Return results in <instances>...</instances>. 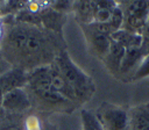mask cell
<instances>
[{
  "instance_id": "cell-19",
  "label": "cell",
  "mask_w": 149,
  "mask_h": 130,
  "mask_svg": "<svg viewBox=\"0 0 149 130\" xmlns=\"http://www.w3.org/2000/svg\"><path fill=\"white\" fill-rule=\"evenodd\" d=\"M10 67H12V66L9 65L8 62H6L5 59H1V60H0V77H1L3 73H6Z\"/></svg>"
},
{
  "instance_id": "cell-7",
  "label": "cell",
  "mask_w": 149,
  "mask_h": 130,
  "mask_svg": "<svg viewBox=\"0 0 149 130\" xmlns=\"http://www.w3.org/2000/svg\"><path fill=\"white\" fill-rule=\"evenodd\" d=\"M31 108L30 96L24 88H15L6 93L1 101V110L9 115H19Z\"/></svg>"
},
{
  "instance_id": "cell-1",
  "label": "cell",
  "mask_w": 149,
  "mask_h": 130,
  "mask_svg": "<svg viewBox=\"0 0 149 130\" xmlns=\"http://www.w3.org/2000/svg\"><path fill=\"white\" fill-rule=\"evenodd\" d=\"M2 58L12 67L27 72L50 65L65 50L63 36L42 27L15 21L3 31L0 42Z\"/></svg>"
},
{
  "instance_id": "cell-6",
  "label": "cell",
  "mask_w": 149,
  "mask_h": 130,
  "mask_svg": "<svg viewBox=\"0 0 149 130\" xmlns=\"http://www.w3.org/2000/svg\"><path fill=\"white\" fill-rule=\"evenodd\" d=\"M79 26L81 28V31H83V35L87 43L90 52L98 59L102 60L104 57L107 55L109 46H111V42H112L111 35H107V34L100 31L92 23L79 24Z\"/></svg>"
},
{
  "instance_id": "cell-15",
  "label": "cell",
  "mask_w": 149,
  "mask_h": 130,
  "mask_svg": "<svg viewBox=\"0 0 149 130\" xmlns=\"http://www.w3.org/2000/svg\"><path fill=\"white\" fill-rule=\"evenodd\" d=\"M80 123H81V130H104L94 111L88 109L80 110Z\"/></svg>"
},
{
  "instance_id": "cell-10",
  "label": "cell",
  "mask_w": 149,
  "mask_h": 130,
  "mask_svg": "<svg viewBox=\"0 0 149 130\" xmlns=\"http://www.w3.org/2000/svg\"><path fill=\"white\" fill-rule=\"evenodd\" d=\"M125 51H126V49L123 46H121L119 43H116L112 39L109 50H108L107 55L104 57V59L101 60L102 64L105 65L106 70L108 71V73L115 79L119 78L120 66H121V63H122V59L125 56Z\"/></svg>"
},
{
  "instance_id": "cell-2",
  "label": "cell",
  "mask_w": 149,
  "mask_h": 130,
  "mask_svg": "<svg viewBox=\"0 0 149 130\" xmlns=\"http://www.w3.org/2000/svg\"><path fill=\"white\" fill-rule=\"evenodd\" d=\"M26 89L30 96L31 106L36 104L41 110L71 114L77 108V104L66 100L52 89L49 65L41 66L28 72Z\"/></svg>"
},
{
  "instance_id": "cell-12",
  "label": "cell",
  "mask_w": 149,
  "mask_h": 130,
  "mask_svg": "<svg viewBox=\"0 0 149 130\" xmlns=\"http://www.w3.org/2000/svg\"><path fill=\"white\" fill-rule=\"evenodd\" d=\"M49 73H50V81H51V87L55 92H57L59 95H62L63 98H65L66 100L73 102L74 104L78 106L77 100L74 98V94L72 93V91L70 89V87L68 86V84L65 82L64 78L62 77L59 70L57 68V66L55 65V63L52 62L49 65Z\"/></svg>"
},
{
  "instance_id": "cell-14",
  "label": "cell",
  "mask_w": 149,
  "mask_h": 130,
  "mask_svg": "<svg viewBox=\"0 0 149 130\" xmlns=\"http://www.w3.org/2000/svg\"><path fill=\"white\" fill-rule=\"evenodd\" d=\"M111 38L119 43L121 46L125 49H130V48H141L142 46V35L134 34L123 29H120L111 35Z\"/></svg>"
},
{
  "instance_id": "cell-9",
  "label": "cell",
  "mask_w": 149,
  "mask_h": 130,
  "mask_svg": "<svg viewBox=\"0 0 149 130\" xmlns=\"http://www.w3.org/2000/svg\"><path fill=\"white\" fill-rule=\"evenodd\" d=\"M28 82V72L19 68L10 67L6 73L0 77V89L3 93H8L15 88H24Z\"/></svg>"
},
{
  "instance_id": "cell-13",
  "label": "cell",
  "mask_w": 149,
  "mask_h": 130,
  "mask_svg": "<svg viewBox=\"0 0 149 130\" xmlns=\"http://www.w3.org/2000/svg\"><path fill=\"white\" fill-rule=\"evenodd\" d=\"M97 5L95 1H78L73 2L72 10L79 24H90L94 20Z\"/></svg>"
},
{
  "instance_id": "cell-3",
  "label": "cell",
  "mask_w": 149,
  "mask_h": 130,
  "mask_svg": "<svg viewBox=\"0 0 149 130\" xmlns=\"http://www.w3.org/2000/svg\"><path fill=\"white\" fill-rule=\"evenodd\" d=\"M54 63L74 94L77 103L83 104L90 101L97 89L95 82L72 60L66 49L58 53V56L54 59Z\"/></svg>"
},
{
  "instance_id": "cell-4",
  "label": "cell",
  "mask_w": 149,
  "mask_h": 130,
  "mask_svg": "<svg viewBox=\"0 0 149 130\" xmlns=\"http://www.w3.org/2000/svg\"><path fill=\"white\" fill-rule=\"evenodd\" d=\"M94 114L104 130H129V111L122 106L104 101Z\"/></svg>"
},
{
  "instance_id": "cell-21",
  "label": "cell",
  "mask_w": 149,
  "mask_h": 130,
  "mask_svg": "<svg viewBox=\"0 0 149 130\" xmlns=\"http://www.w3.org/2000/svg\"><path fill=\"white\" fill-rule=\"evenodd\" d=\"M1 59H3V58H2V55H1V50H0V60Z\"/></svg>"
},
{
  "instance_id": "cell-5",
  "label": "cell",
  "mask_w": 149,
  "mask_h": 130,
  "mask_svg": "<svg viewBox=\"0 0 149 130\" xmlns=\"http://www.w3.org/2000/svg\"><path fill=\"white\" fill-rule=\"evenodd\" d=\"M123 12V30L142 35L149 16V1H120Z\"/></svg>"
},
{
  "instance_id": "cell-20",
  "label": "cell",
  "mask_w": 149,
  "mask_h": 130,
  "mask_svg": "<svg viewBox=\"0 0 149 130\" xmlns=\"http://www.w3.org/2000/svg\"><path fill=\"white\" fill-rule=\"evenodd\" d=\"M3 31H5V27H3L2 20L0 19V42H1V39H2V36H3Z\"/></svg>"
},
{
  "instance_id": "cell-17",
  "label": "cell",
  "mask_w": 149,
  "mask_h": 130,
  "mask_svg": "<svg viewBox=\"0 0 149 130\" xmlns=\"http://www.w3.org/2000/svg\"><path fill=\"white\" fill-rule=\"evenodd\" d=\"M148 77H149V55L144 56V58L142 59L141 65L139 66L132 81H137V80H141V79H144Z\"/></svg>"
},
{
  "instance_id": "cell-18",
  "label": "cell",
  "mask_w": 149,
  "mask_h": 130,
  "mask_svg": "<svg viewBox=\"0 0 149 130\" xmlns=\"http://www.w3.org/2000/svg\"><path fill=\"white\" fill-rule=\"evenodd\" d=\"M142 53L144 56L149 55V16L147 20V23L144 26V29L142 31V46H141Z\"/></svg>"
},
{
  "instance_id": "cell-16",
  "label": "cell",
  "mask_w": 149,
  "mask_h": 130,
  "mask_svg": "<svg viewBox=\"0 0 149 130\" xmlns=\"http://www.w3.org/2000/svg\"><path fill=\"white\" fill-rule=\"evenodd\" d=\"M122 23H123V12H122L121 7L119 6V3H116L114 9L112 10V14H111V17H109V21L107 22V24L109 26L112 34H113L122 28Z\"/></svg>"
},
{
  "instance_id": "cell-11",
  "label": "cell",
  "mask_w": 149,
  "mask_h": 130,
  "mask_svg": "<svg viewBox=\"0 0 149 130\" xmlns=\"http://www.w3.org/2000/svg\"><path fill=\"white\" fill-rule=\"evenodd\" d=\"M129 130H149V101L128 108Z\"/></svg>"
},
{
  "instance_id": "cell-8",
  "label": "cell",
  "mask_w": 149,
  "mask_h": 130,
  "mask_svg": "<svg viewBox=\"0 0 149 130\" xmlns=\"http://www.w3.org/2000/svg\"><path fill=\"white\" fill-rule=\"evenodd\" d=\"M144 58V55L142 53L141 48H130L126 49L125 56L120 66L119 72V80L123 82H130L133 80L134 74L136 73L139 66L141 65L142 59Z\"/></svg>"
}]
</instances>
